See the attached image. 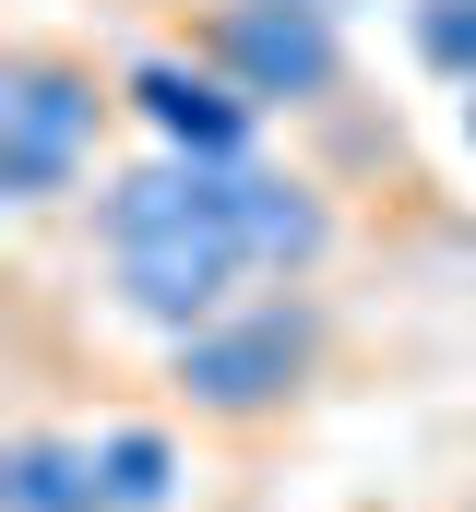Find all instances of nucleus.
<instances>
[{"label":"nucleus","instance_id":"1","mask_svg":"<svg viewBox=\"0 0 476 512\" xmlns=\"http://www.w3.org/2000/svg\"><path fill=\"white\" fill-rule=\"evenodd\" d=\"M238 155H179L155 143L143 167H119L96 191V274L143 334H203L215 310H238L262 286L250 227H238Z\"/></svg>","mask_w":476,"mask_h":512},{"label":"nucleus","instance_id":"2","mask_svg":"<svg viewBox=\"0 0 476 512\" xmlns=\"http://www.w3.org/2000/svg\"><path fill=\"white\" fill-rule=\"evenodd\" d=\"M119 108H131V96H119V72H96V48H72V36H12V48H0V203L48 215L72 179H96Z\"/></svg>","mask_w":476,"mask_h":512},{"label":"nucleus","instance_id":"3","mask_svg":"<svg viewBox=\"0 0 476 512\" xmlns=\"http://www.w3.org/2000/svg\"><path fill=\"white\" fill-rule=\"evenodd\" d=\"M322 370V310L310 286H250L203 334H167V382L203 429H274Z\"/></svg>","mask_w":476,"mask_h":512},{"label":"nucleus","instance_id":"4","mask_svg":"<svg viewBox=\"0 0 476 512\" xmlns=\"http://www.w3.org/2000/svg\"><path fill=\"white\" fill-rule=\"evenodd\" d=\"M191 48L227 72L238 96H262L274 120H310L346 96V24L334 0H191Z\"/></svg>","mask_w":476,"mask_h":512},{"label":"nucleus","instance_id":"5","mask_svg":"<svg viewBox=\"0 0 476 512\" xmlns=\"http://www.w3.org/2000/svg\"><path fill=\"white\" fill-rule=\"evenodd\" d=\"M119 96H131V120L155 131V143H179V155H262V120H274L262 96H238L203 48H143L119 72Z\"/></svg>","mask_w":476,"mask_h":512},{"label":"nucleus","instance_id":"6","mask_svg":"<svg viewBox=\"0 0 476 512\" xmlns=\"http://www.w3.org/2000/svg\"><path fill=\"white\" fill-rule=\"evenodd\" d=\"M238 227H250V262H262V286H310L322 262H334V203H322V179L310 167H274V155H238Z\"/></svg>","mask_w":476,"mask_h":512},{"label":"nucleus","instance_id":"7","mask_svg":"<svg viewBox=\"0 0 476 512\" xmlns=\"http://www.w3.org/2000/svg\"><path fill=\"white\" fill-rule=\"evenodd\" d=\"M0 512H119L108 465H96V429H12L0 441Z\"/></svg>","mask_w":476,"mask_h":512},{"label":"nucleus","instance_id":"8","mask_svg":"<svg viewBox=\"0 0 476 512\" xmlns=\"http://www.w3.org/2000/svg\"><path fill=\"white\" fill-rule=\"evenodd\" d=\"M96 465H108V501L119 512H179V429H155V417H119L96 429Z\"/></svg>","mask_w":476,"mask_h":512},{"label":"nucleus","instance_id":"9","mask_svg":"<svg viewBox=\"0 0 476 512\" xmlns=\"http://www.w3.org/2000/svg\"><path fill=\"white\" fill-rule=\"evenodd\" d=\"M405 48H417V72L476 96V0H405Z\"/></svg>","mask_w":476,"mask_h":512},{"label":"nucleus","instance_id":"10","mask_svg":"<svg viewBox=\"0 0 476 512\" xmlns=\"http://www.w3.org/2000/svg\"><path fill=\"white\" fill-rule=\"evenodd\" d=\"M465 143H476V96H465Z\"/></svg>","mask_w":476,"mask_h":512},{"label":"nucleus","instance_id":"11","mask_svg":"<svg viewBox=\"0 0 476 512\" xmlns=\"http://www.w3.org/2000/svg\"><path fill=\"white\" fill-rule=\"evenodd\" d=\"M334 12H346V0H334Z\"/></svg>","mask_w":476,"mask_h":512}]
</instances>
